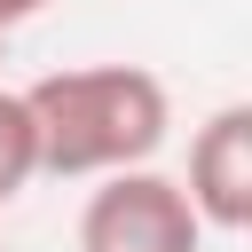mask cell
Returning a JSON list of instances; mask_svg holds the SVG:
<instances>
[{
    "instance_id": "obj_1",
    "label": "cell",
    "mask_w": 252,
    "mask_h": 252,
    "mask_svg": "<svg viewBox=\"0 0 252 252\" xmlns=\"http://www.w3.org/2000/svg\"><path fill=\"white\" fill-rule=\"evenodd\" d=\"M32 134H39V173L55 181H102L118 165H150L173 126V94L142 63H79L47 71L24 87Z\"/></svg>"
},
{
    "instance_id": "obj_2",
    "label": "cell",
    "mask_w": 252,
    "mask_h": 252,
    "mask_svg": "<svg viewBox=\"0 0 252 252\" xmlns=\"http://www.w3.org/2000/svg\"><path fill=\"white\" fill-rule=\"evenodd\" d=\"M205 220L189 213L181 181L158 165H118L79 205V252H197Z\"/></svg>"
},
{
    "instance_id": "obj_3",
    "label": "cell",
    "mask_w": 252,
    "mask_h": 252,
    "mask_svg": "<svg viewBox=\"0 0 252 252\" xmlns=\"http://www.w3.org/2000/svg\"><path fill=\"white\" fill-rule=\"evenodd\" d=\"M189 213L220 236L252 228V102H220L197 142H189V181H181Z\"/></svg>"
},
{
    "instance_id": "obj_4",
    "label": "cell",
    "mask_w": 252,
    "mask_h": 252,
    "mask_svg": "<svg viewBox=\"0 0 252 252\" xmlns=\"http://www.w3.org/2000/svg\"><path fill=\"white\" fill-rule=\"evenodd\" d=\"M32 173H39L32 110H24V94H8V87H0V205H16V197L32 189Z\"/></svg>"
},
{
    "instance_id": "obj_5",
    "label": "cell",
    "mask_w": 252,
    "mask_h": 252,
    "mask_svg": "<svg viewBox=\"0 0 252 252\" xmlns=\"http://www.w3.org/2000/svg\"><path fill=\"white\" fill-rule=\"evenodd\" d=\"M39 8H47V0H0V39H8V32H16V24H32V16H39Z\"/></svg>"
}]
</instances>
